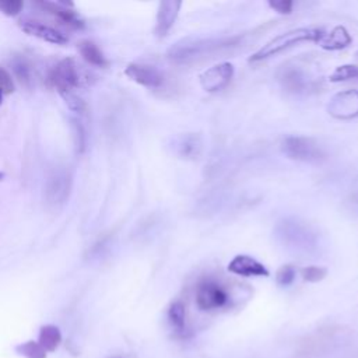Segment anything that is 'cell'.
I'll list each match as a JSON object with an SVG mask.
<instances>
[{
	"instance_id": "ac0fdd59",
	"label": "cell",
	"mask_w": 358,
	"mask_h": 358,
	"mask_svg": "<svg viewBox=\"0 0 358 358\" xmlns=\"http://www.w3.org/2000/svg\"><path fill=\"white\" fill-rule=\"evenodd\" d=\"M37 341L47 352H54L62 343V333L58 326L45 325L41 327Z\"/></svg>"
},
{
	"instance_id": "3957f363",
	"label": "cell",
	"mask_w": 358,
	"mask_h": 358,
	"mask_svg": "<svg viewBox=\"0 0 358 358\" xmlns=\"http://www.w3.org/2000/svg\"><path fill=\"white\" fill-rule=\"evenodd\" d=\"M323 30L322 29H308V27H301V29H294L287 33H283L275 38H272L269 42H266L261 49H258L251 58L250 62H261L266 60L272 56H276L290 48H294L295 45L305 44V42H319L320 38L323 37Z\"/></svg>"
},
{
	"instance_id": "277c9868",
	"label": "cell",
	"mask_w": 358,
	"mask_h": 358,
	"mask_svg": "<svg viewBox=\"0 0 358 358\" xmlns=\"http://www.w3.org/2000/svg\"><path fill=\"white\" fill-rule=\"evenodd\" d=\"M282 152L290 160L308 164H319L327 158L326 150L319 142L304 136L286 138L282 143Z\"/></svg>"
},
{
	"instance_id": "2e32d148",
	"label": "cell",
	"mask_w": 358,
	"mask_h": 358,
	"mask_svg": "<svg viewBox=\"0 0 358 358\" xmlns=\"http://www.w3.org/2000/svg\"><path fill=\"white\" fill-rule=\"evenodd\" d=\"M38 6L42 8L45 12H48L49 15L55 16L60 23H63L72 29H83L84 27L83 22L77 17V15L60 3H54V2H48V0H45V2H38Z\"/></svg>"
},
{
	"instance_id": "83f0119b",
	"label": "cell",
	"mask_w": 358,
	"mask_h": 358,
	"mask_svg": "<svg viewBox=\"0 0 358 358\" xmlns=\"http://www.w3.org/2000/svg\"><path fill=\"white\" fill-rule=\"evenodd\" d=\"M269 8L279 15H291L294 2H291V0H269Z\"/></svg>"
},
{
	"instance_id": "30bf717a",
	"label": "cell",
	"mask_w": 358,
	"mask_h": 358,
	"mask_svg": "<svg viewBox=\"0 0 358 358\" xmlns=\"http://www.w3.org/2000/svg\"><path fill=\"white\" fill-rule=\"evenodd\" d=\"M280 84L290 92H305L312 88L314 81L298 65H287L279 73Z\"/></svg>"
},
{
	"instance_id": "f1b7e54d",
	"label": "cell",
	"mask_w": 358,
	"mask_h": 358,
	"mask_svg": "<svg viewBox=\"0 0 358 358\" xmlns=\"http://www.w3.org/2000/svg\"><path fill=\"white\" fill-rule=\"evenodd\" d=\"M0 91L3 94H12L15 91V81L8 70L0 67Z\"/></svg>"
},
{
	"instance_id": "d4e9b609",
	"label": "cell",
	"mask_w": 358,
	"mask_h": 358,
	"mask_svg": "<svg viewBox=\"0 0 358 358\" xmlns=\"http://www.w3.org/2000/svg\"><path fill=\"white\" fill-rule=\"evenodd\" d=\"M295 277H297V269L293 265L282 266L276 273V282L279 286H283V287L293 284Z\"/></svg>"
},
{
	"instance_id": "44dd1931",
	"label": "cell",
	"mask_w": 358,
	"mask_h": 358,
	"mask_svg": "<svg viewBox=\"0 0 358 358\" xmlns=\"http://www.w3.org/2000/svg\"><path fill=\"white\" fill-rule=\"evenodd\" d=\"M12 66H13L15 74L19 79V81L23 86L30 87L33 83V70H31L30 63L24 58H16V59H13Z\"/></svg>"
},
{
	"instance_id": "4fadbf2b",
	"label": "cell",
	"mask_w": 358,
	"mask_h": 358,
	"mask_svg": "<svg viewBox=\"0 0 358 358\" xmlns=\"http://www.w3.org/2000/svg\"><path fill=\"white\" fill-rule=\"evenodd\" d=\"M182 2H178V0H164L158 5V10H157V19H156V35L160 38H164L171 29L174 27L179 10H181Z\"/></svg>"
},
{
	"instance_id": "f546056e",
	"label": "cell",
	"mask_w": 358,
	"mask_h": 358,
	"mask_svg": "<svg viewBox=\"0 0 358 358\" xmlns=\"http://www.w3.org/2000/svg\"><path fill=\"white\" fill-rule=\"evenodd\" d=\"M63 97H65V99H66V104L69 105V108L72 109V111H74V112H79V113H83L84 111H86V102L80 98V97H77L76 94H73V92H67V94H62Z\"/></svg>"
},
{
	"instance_id": "52a82bcc",
	"label": "cell",
	"mask_w": 358,
	"mask_h": 358,
	"mask_svg": "<svg viewBox=\"0 0 358 358\" xmlns=\"http://www.w3.org/2000/svg\"><path fill=\"white\" fill-rule=\"evenodd\" d=\"M49 81L54 87L59 90L60 94L73 92L80 84V72L77 63L73 58H66L60 60L51 72Z\"/></svg>"
},
{
	"instance_id": "4dcf8cb0",
	"label": "cell",
	"mask_w": 358,
	"mask_h": 358,
	"mask_svg": "<svg viewBox=\"0 0 358 358\" xmlns=\"http://www.w3.org/2000/svg\"><path fill=\"white\" fill-rule=\"evenodd\" d=\"M344 209L351 213L352 217L358 218V192L351 193L345 200H344Z\"/></svg>"
},
{
	"instance_id": "484cf974",
	"label": "cell",
	"mask_w": 358,
	"mask_h": 358,
	"mask_svg": "<svg viewBox=\"0 0 358 358\" xmlns=\"http://www.w3.org/2000/svg\"><path fill=\"white\" fill-rule=\"evenodd\" d=\"M24 3L22 0H0V13H3L9 17H15L20 15Z\"/></svg>"
},
{
	"instance_id": "4316f807",
	"label": "cell",
	"mask_w": 358,
	"mask_h": 358,
	"mask_svg": "<svg viewBox=\"0 0 358 358\" xmlns=\"http://www.w3.org/2000/svg\"><path fill=\"white\" fill-rule=\"evenodd\" d=\"M301 275H302V279L305 282L318 283V282H322L326 277L327 270L325 268H319V266H308V268L302 269Z\"/></svg>"
},
{
	"instance_id": "1f68e13d",
	"label": "cell",
	"mask_w": 358,
	"mask_h": 358,
	"mask_svg": "<svg viewBox=\"0 0 358 358\" xmlns=\"http://www.w3.org/2000/svg\"><path fill=\"white\" fill-rule=\"evenodd\" d=\"M3 95H5V94H3L2 91H0V104H2V98H3Z\"/></svg>"
},
{
	"instance_id": "8992f818",
	"label": "cell",
	"mask_w": 358,
	"mask_h": 358,
	"mask_svg": "<svg viewBox=\"0 0 358 358\" xmlns=\"http://www.w3.org/2000/svg\"><path fill=\"white\" fill-rule=\"evenodd\" d=\"M73 175L67 168H55L45 185V199L51 206H62L66 203L72 193Z\"/></svg>"
},
{
	"instance_id": "5b68a950",
	"label": "cell",
	"mask_w": 358,
	"mask_h": 358,
	"mask_svg": "<svg viewBox=\"0 0 358 358\" xmlns=\"http://www.w3.org/2000/svg\"><path fill=\"white\" fill-rule=\"evenodd\" d=\"M195 301L200 311L211 312L224 308L229 302V295L218 282L204 279L196 287Z\"/></svg>"
},
{
	"instance_id": "7402d4cb",
	"label": "cell",
	"mask_w": 358,
	"mask_h": 358,
	"mask_svg": "<svg viewBox=\"0 0 358 358\" xmlns=\"http://www.w3.org/2000/svg\"><path fill=\"white\" fill-rule=\"evenodd\" d=\"M358 79V66L357 65H343L334 69V72L329 76L332 83H341L348 80Z\"/></svg>"
},
{
	"instance_id": "d6a6232c",
	"label": "cell",
	"mask_w": 358,
	"mask_h": 358,
	"mask_svg": "<svg viewBox=\"0 0 358 358\" xmlns=\"http://www.w3.org/2000/svg\"><path fill=\"white\" fill-rule=\"evenodd\" d=\"M113 358H119V357H113Z\"/></svg>"
},
{
	"instance_id": "8fae6325",
	"label": "cell",
	"mask_w": 358,
	"mask_h": 358,
	"mask_svg": "<svg viewBox=\"0 0 358 358\" xmlns=\"http://www.w3.org/2000/svg\"><path fill=\"white\" fill-rule=\"evenodd\" d=\"M125 74L135 83L147 88H158L164 83V74L152 65L131 63L125 69Z\"/></svg>"
},
{
	"instance_id": "6da1fadb",
	"label": "cell",
	"mask_w": 358,
	"mask_h": 358,
	"mask_svg": "<svg viewBox=\"0 0 358 358\" xmlns=\"http://www.w3.org/2000/svg\"><path fill=\"white\" fill-rule=\"evenodd\" d=\"M241 42V35L224 38H184L168 49L167 58L175 65H192L228 52L240 47Z\"/></svg>"
},
{
	"instance_id": "9a60e30c",
	"label": "cell",
	"mask_w": 358,
	"mask_h": 358,
	"mask_svg": "<svg viewBox=\"0 0 358 358\" xmlns=\"http://www.w3.org/2000/svg\"><path fill=\"white\" fill-rule=\"evenodd\" d=\"M175 149H177V153L179 154V157L186 158V160H196L202 154L203 140H202L200 135H196V133L181 135L177 139Z\"/></svg>"
},
{
	"instance_id": "cb8c5ba5",
	"label": "cell",
	"mask_w": 358,
	"mask_h": 358,
	"mask_svg": "<svg viewBox=\"0 0 358 358\" xmlns=\"http://www.w3.org/2000/svg\"><path fill=\"white\" fill-rule=\"evenodd\" d=\"M17 352L26 358H47V351L40 345L38 341L30 340L17 345Z\"/></svg>"
},
{
	"instance_id": "9c48e42d",
	"label": "cell",
	"mask_w": 358,
	"mask_h": 358,
	"mask_svg": "<svg viewBox=\"0 0 358 358\" xmlns=\"http://www.w3.org/2000/svg\"><path fill=\"white\" fill-rule=\"evenodd\" d=\"M234 77V65L229 62L217 63L199 76L200 86L207 92H217L225 88Z\"/></svg>"
},
{
	"instance_id": "5bb4252c",
	"label": "cell",
	"mask_w": 358,
	"mask_h": 358,
	"mask_svg": "<svg viewBox=\"0 0 358 358\" xmlns=\"http://www.w3.org/2000/svg\"><path fill=\"white\" fill-rule=\"evenodd\" d=\"M20 27L29 35L37 37L42 41H47V42H51L55 45H65L69 41V38L65 34H62L60 31H58L49 26L41 24L38 22H23L20 24Z\"/></svg>"
},
{
	"instance_id": "7a4b0ae2",
	"label": "cell",
	"mask_w": 358,
	"mask_h": 358,
	"mask_svg": "<svg viewBox=\"0 0 358 358\" xmlns=\"http://www.w3.org/2000/svg\"><path fill=\"white\" fill-rule=\"evenodd\" d=\"M275 236L287 250L309 254L318 247V232L311 224L297 217H286L275 227Z\"/></svg>"
},
{
	"instance_id": "d6986e66",
	"label": "cell",
	"mask_w": 358,
	"mask_h": 358,
	"mask_svg": "<svg viewBox=\"0 0 358 358\" xmlns=\"http://www.w3.org/2000/svg\"><path fill=\"white\" fill-rule=\"evenodd\" d=\"M79 52L81 55V58L92 65V66H106V59L104 56V54L101 52V49L91 41H81L79 44Z\"/></svg>"
},
{
	"instance_id": "603a6c76",
	"label": "cell",
	"mask_w": 358,
	"mask_h": 358,
	"mask_svg": "<svg viewBox=\"0 0 358 358\" xmlns=\"http://www.w3.org/2000/svg\"><path fill=\"white\" fill-rule=\"evenodd\" d=\"M72 132H73V139H74V147L76 153L81 154L86 152L87 147V132L84 125L77 121V119H72Z\"/></svg>"
},
{
	"instance_id": "e0dca14e",
	"label": "cell",
	"mask_w": 358,
	"mask_h": 358,
	"mask_svg": "<svg viewBox=\"0 0 358 358\" xmlns=\"http://www.w3.org/2000/svg\"><path fill=\"white\" fill-rule=\"evenodd\" d=\"M351 35L348 34V31L341 27L337 26L334 29H332L329 33H323V37L320 38V41L318 42L323 49L326 51H340L347 48L351 44Z\"/></svg>"
},
{
	"instance_id": "ffe728a7",
	"label": "cell",
	"mask_w": 358,
	"mask_h": 358,
	"mask_svg": "<svg viewBox=\"0 0 358 358\" xmlns=\"http://www.w3.org/2000/svg\"><path fill=\"white\" fill-rule=\"evenodd\" d=\"M168 320L175 332L182 333L186 327V311L185 305L181 301H175L168 308Z\"/></svg>"
},
{
	"instance_id": "ba28073f",
	"label": "cell",
	"mask_w": 358,
	"mask_h": 358,
	"mask_svg": "<svg viewBox=\"0 0 358 358\" xmlns=\"http://www.w3.org/2000/svg\"><path fill=\"white\" fill-rule=\"evenodd\" d=\"M327 112L339 121H350L358 117V91L345 90L332 97L327 104Z\"/></svg>"
},
{
	"instance_id": "7c38bea8",
	"label": "cell",
	"mask_w": 358,
	"mask_h": 358,
	"mask_svg": "<svg viewBox=\"0 0 358 358\" xmlns=\"http://www.w3.org/2000/svg\"><path fill=\"white\" fill-rule=\"evenodd\" d=\"M228 270L241 277H269V270L265 265L250 255H236L228 263Z\"/></svg>"
}]
</instances>
